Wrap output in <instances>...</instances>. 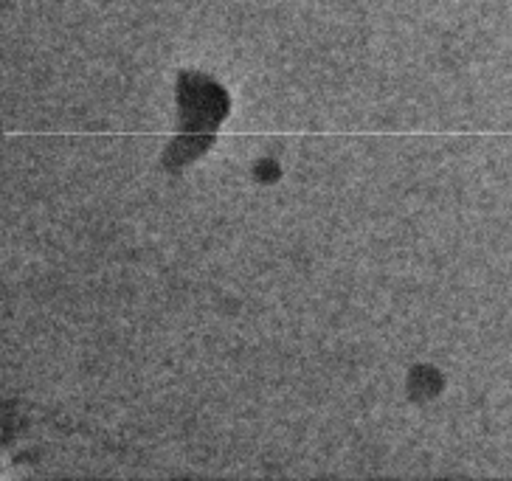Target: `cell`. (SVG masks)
Masks as SVG:
<instances>
[{"mask_svg": "<svg viewBox=\"0 0 512 481\" xmlns=\"http://www.w3.org/2000/svg\"><path fill=\"white\" fill-rule=\"evenodd\" d=\"M183 88L189 93H183V107L186 116H195L200 121H217L226 113V96L217 91L209 82L200 79H183Z\"/></svg>", "mask_w": 512, "mask_h": 481, "instance_id": "1", "label": "cell"}]
</instances>
